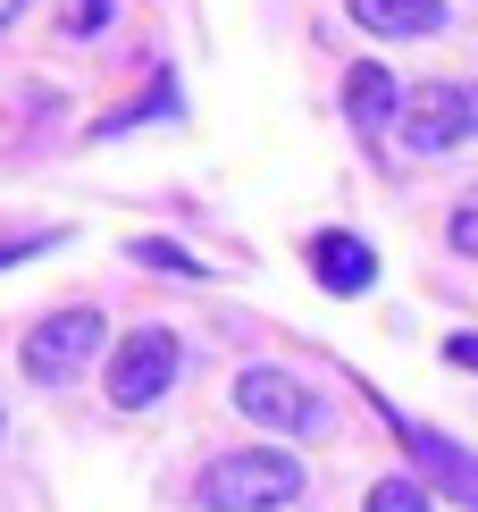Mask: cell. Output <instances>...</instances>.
<instances>
[{"mask_svg":"<svg viewBox=\"0 0 478 512\" xmlns=\"http://www.w3.org/2000/svg\"><path fill=\"white\" fill-rule=\"evenodd\" d=\"M202 512H277L302 496V462L277 454V445H252V454H219L202 471Z\"/></svg>","mask_w":478,"mask_h":512,"instance_id":"1","label":"cell"},{"mask_svg":"<svg viewBox=\"0 0 478 512\" xmlns=\"http://www.w3.org/2000/svg\"><path fill=\"white\" fill-rule=\"evenodd\" d=\"M403 152H420V160H445V152H462V143H478V76H437V84H420V93L403 101Z\"/></svg>","mask_w":478,"mask_h":512,"instance_id":"2","label":"cell"},{"mask_svg":"<svg viewBox=\"0 0 478 512\" xmlns=\"http://www.w3.org/2000/svg\"><path fill=\"white\" fill-rule=\"evenodd\" d=\"M235 412H244L252 429H277V437H319L328 429V403L302 387L294 370H269V361L235 370Z\"/></svg>","mask_w":478,"mask_h":512,"instance_id":"3","label":"cell"},{"mask_svg":"<svg viewBox=\"0 0 478 512\" xmlns=\"http://www.w3.org/2000/svg\"><path fill=\"white\" fill-rule=\"evenodd\" d=\"M177 370H185V353H177L168 328L118 336V353H110V403H118V412H143V403H160L168 387H177Z\"/></svg>","mask_w":478,"mask_h":512,"instance_id":"4","label":"cell"},{"mask_svg":"<svg viewBox=\"0 0 478 512\" xmlns=\"http://www.w3.org/2000/svg\"><path fill=\"white\" fill-rule=\"evenodd\" d=\"M101 336H110V319H101V311H84V303L76 311H51L26 336V378H34V387H68L84 361L101 353Z\"/></svg>","mask_w":478,"mask_h":512,"instance_id":"5","label":"cell"},{"mask_svg":"<svg viewBox=\"0 0 478 512\" xmlns=\"http://www.w3.org/2000/svg\"><path fill=\"white\" fill-rule=\"evenodd\" d=\"M395 429H403V445H411V462H420L453 504L478 512V454H470V445H453L445 429H428V420H395Z\"/></svg>","mask_w":478,"mask_h":512,"instance_id":"6","label":"cell"},{"mask_svg":"<svg viewBox=\"0 0 478 512\" xmlns=\"http://www.w3.org/2000/svg\"><path fill=\"white\" fill-rule=\"evenodd\" d=\"M311 269L328 294H369V277H378V252H369L361 236H344V227H319L311 236Z\"/></svg>","mask_w":478,"mask_h":512,"instance_id":"7","label":"cell"},{"mask_svg":"<svg viewBox=\"0 0 478 512\" xmlns=\"http://www.w3.org/2000/svg\"><path fill=\"white\" fill-rule=\"evenodd\" d=\"M403 84H395V68H353L344 76V118L361 126V135H386V126H403Z\"/></svg>","mask_w":478,"mask_h":512,"instance_id":"8","label":"cell"},{"mask_svg":"<svg viewBox=\"0 0 478 512\" xmlns=\"http://www.w3.org/2000/svg\"><path fill=\"white\" fill-rule=\"evenodd\" d=\"M344 9H353V26L386 34V42H420L445 26V0H344Z\"/></svg>","mask_w":478,"mask_h":512,"instance_id":"9","label":"cell"},{"mask_svg":"<svg viewBox=\"0 0 478 512\" xmlns=\"http://www.w3.org/2000/svg\"><path fill=\"white\" fill-rule=\"evenodd\" d=\"M135 261L160 269V277H202V261H193L185 244H168V236H135Z\"/></svg>","mask_w":478,"mask_h":512,"instance_id":"10","label":"cell"},{"mask_svg":"<svg viewBox=\"0 0 478 512\" xmlns=\"http://www.w3.org/2000/svg\"><path fill=\"white\" fill-rule=\"evenodd\" d=\"M361 512H428V487L420 479H378L361 496Z\"/></svg>","mask_w":478,"mask_h":512,"instance_id":"11","label":"cell"},{"mask_svg":"<svg viewBox=\"0 0 478 512\" xmlns=\"http://www.w3.org/2000/svg\"><path fill=\"white\" fill-rule=\"evenodd\" d=\"M51 244H68L59 227H26V236H0V269L9 261H34V252H51Z\"/></svg>","mask_w":478,"mask_h":512,"instance_id":"12","label":"cell"},{"mask_svg":"<svg viewBox=\"0 0 478 512\" xmlns=\"http://www.w3.org/2000/svg\"><path fill=\"white\" fill-rule=\"evenodd\" d=\"M110 9H118V0H68L59 26H68V34H101V26H110Z\"/></svg>","mask_w":478,"mask_h":512,"instance_id":"13","label":"cell"},{"mask_svg":"<svg viewBox=\"0 0 478 512\" xmlns=\"http://www.w3.org/2000/svg\"><path fill=\"white\" fill-rule=\"evenodd\" d=\"M445 236H453V252H470V261H478V194H470V202H453Z\"/></svg>","mask_w":478,"mask_h":512,"instance_id":"14","label":"cell"},{"mask_svg":"<svg viewBox=\"0 0 478 512\" xmlns=\"http://www.w3.org/2000/svg\"><path fill=\"white\" fill-rule=\"evenodd\" d=\"M445 361H453V370H478V336L453 328V336H445Z\"/></svg>","mask_w":478,"mask_h":512,"instance_id":"15","label":"cell"},{"mask_svg":"<svg viewBox=\"0 0 478 512\" xmlns=\"http://www.w3.org/2000/svg\"><path fill=\"white\" fill-rule=\"evenodd\" d=\"M17 9H26V0H0V26H17Z\"/></svg>","mask_w":478,"mask_h":512,"instance_id":"16","label":"cell"},{"mask_svg":"<svg viewBox=\"0 0 478 512\" xmlns=\"http://www.w3.org/2000/svg\"><path fill=\"white\" fill-rule=\"evenodd\" d=\"M0 429H9V420H0Z\"/></svg>","mask_w":478,"mask_h":512,"instance_id":"17","label":"cell"}]
</instances>
